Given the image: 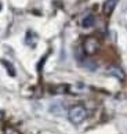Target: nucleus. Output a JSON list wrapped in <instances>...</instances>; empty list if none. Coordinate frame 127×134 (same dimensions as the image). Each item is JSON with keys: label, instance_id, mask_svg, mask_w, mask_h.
Here are the masks:
<instances>
[{"label": "nucleus", "instance_id": "2", "mask_svg": "<svg viewBox=\"0 0 127 134\" xmlns=\"http://www.w3.org/2000/svg\"><path fill=\"white\" fill-rule=\"evenodd\" d=\"M100 50V40L95 36H87L83 40V51L86 55H94Z\"/></svg>", "mask_w": 127, "mask_h": 134}, {"label": "nucleus", "instance_id": "7", "mask_svg": "<svg viewBox=\"0 0 127 134\" xmlns=\"http://www.w3.org/2000/svg\"><path fill=\"white\" fill-rule=\"evenodd\" d=\"M3 64H4V65H6V66H7V69H8V72H10V75H13V76L15 75V72L13 71V66L10 65V64H8L7 61H3Z\"/></svg>", "mask_w": 127, "mask_h": 134}, {"label": "nucleus", "instance_id": "3", "mask_svg": "<svg viewBox=\"0 0 127 134\" xmlns=\"http://www.w3.org/2000/svg\"><path fill=\"white\" fill-rule=\"evenodd\" d=\"M108 73L112 75V76H115L116 79H119V80H124V77H126L123 69H122L120 66H118V65H111L108 68Z\"/></svg>", "mask_w": 127, "mask_h": 134}, {"label": "nucleus", "instance_id": "9", "mask_svg": "<svg viewBox=\"0 0 127 134\" xmlns=\"http://www.w3.org/2000/svg\"><path fill=\"white\" fill-rule=\"evenodd\" d=\"M0 8H2V4H0Z\"/></svg>", "mask_w": 127, "mask_h": 134}, {"label": "nucleus", "instance_id": "4", "mask_svg": "<svg viewBox=\"0 0 127 134\" xmlns=\"http://www.w3.org/2000/svg\"><path fill=\"white\" fill-rule=\"evenodd\" d=\"M116 3H118V0H106V2L104 3V13L106 14V15H109V14L115 10Z\"/></svg>", "mask_w": 127, "mask_h": 134}, {"label": "nucleus", "instance_id": "1", "mask_svg": "<svg viewBox=\"0 0 127 134\" xmlns=\"http://www.w3.org/2000/svg\"><path fill=\"white\" fill-rule=\"evenodd\" d=\"M87 118V109L83 105H75L68 111V119L73 125H80Z\"/></svg>", "mask_w": 127, "mask_h": 134}, {"label": "nucleus", "instance_id": "8", "mask_svg": "<svg viewBox=\"0 0 127 134\" xmlns=\"http://www.w3.org/2000/svg\"><path fill=\"white\" fill-rule=\"evenodd\" d=\"M2 116H3V115H2V112H0V119H2Z\"/></svg>", "mask_w": 127, "mask_h": 134}, {"label": "nucleus", "instance_id": "6", "mask_svg": "<svg viewBox=\"0 0 127 134\" xmlns=\"http://www.w3.org/2000/svg\"><path fill=\"white\" fill-rule=\"evenodd\" d=\"M4 134H21V133L11 126H7V127H4Z\"/></svg>", "mask_w": 127, "mask_h": 134}, {"label": "nucleus", "instance_id": "5", "mask_svg": "<svg viewBox=\"0 0 127 134\" xmlns=\"http://www.w3.org/2000/svg\"><path fill=\"white\" fill-rule=\"evenodd\" d=\"M94 21H95V18L93 14H89V15H86L84 18H83V21H82V25L84 26V28H90L94 25Z\"/></svg>", "mask_w": 127, "mask_h": 134}]
</instances>
